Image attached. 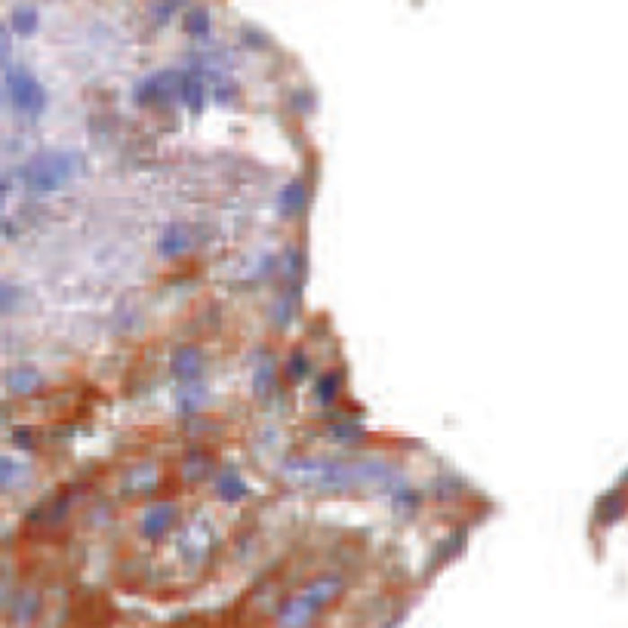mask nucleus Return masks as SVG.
<instances>
[{
  "label": "nucleus",
  "mask_w": 628,
  "mask_h": 628,
  "mask_svg": "<svg viewBox=\"0 0 628 628\" xmlns=\"http://www.w3.org/2000/svg\"><path fill=\"white\" fill-rule=\"evenodd\" d=\"M81 157L75 151H43L34 161L25 164V189L31 194H53L77 172Z\"/></svg>",
  "instance_id": "obj_1"
},
{
  "label": "nucleus",
  "mask_w": 628,
  "mask_h": 628,
  "mask_svg": "<svg viewBox=\"0 0 628 628\" xmlns=\"http://www.w3.org/2000/svg\"><path fill=\"white\" fill-rule=\"evenodd\" d=\"M6 96H10L13 108L25 118H40L47 108V90L31 71L25 68H10L6 71Z\"/></svg>",
  "instance_id": "obj_2"
},
{
  "label": "nucleus",
  "mask_w": 628,
  "mask_h": 628,
  "mask_svg": "<svg viewBox=\"0 0 628 628\" xmlns=\"http://www.w3.org/2000/svg\"><path fill=\"white\" fill-rule=\"evenodd\" d=\"M4 388L13 398H28L38 394L43 388V373L38 364H13L10 370H4Z\"/></svg>",
  "instance_id": "obj_3"
},
{
  "label": "nucleus",
  "mask_w": 628,
  "mask_h": 628,
  "mask_svg": "<svg viewBox=\"0 0 628 628\" xmlns=\"http://www.w3.org/2000/svg\"><path fill=\"white\" fill-rule=\"evenodd\" d=\"M28 481H31V462L10 456V453H0V493L22 490Z\"/></svg>",
  "instance_id": "obj_4"
},
{
  "label": "nucleus",
  "mask_w": 628,
  "mask_h": 628,
  "mask_svg": "<svg viewBox=\"0 0 628 628\" xmlns=\"http://www.w3.org/2000/svg\"><path fill=\"white\" fill-rule=\"evenodd\" d=\"M317 613H321V610H317L305 595H299V597H293L284 610H280L278 623H280V628H308L314 623Z\"/></svg>",
  "instance_id": "obj_5"
},
{
  "label": "nucleus",
  "mask_w": 628,
  "mask_h": 628,
  "mask_svg": "<svg viewBox=\"0 0 628 628\" xmlns=\"http://www.w3.org/2000/svg\"><path fill=\"white\" fill-rule=\"evenodd\" d=\"M172 521H176V509H172V505L167 502L151 505L146 515H142V533H146L148 539H161V536H167Z\"/></svg>",
  "instance_id": "obj_6"
},
{
  "label": "nucleus",
  "mask_w": 628,
  "mask_h": 628,
  "mask_svg": "<svg viewBox=\"0 0 628 628\" xmlns=\"http://www.w3.org/2000/svg\"><path fill=\"white\" fill-rule=\"evenodd\" d=\"M198 373H200V355L191 349V345H185V349H179L176 355H172V376L191 382Z\"/></svg>",
  "instance_id": "obj_7"
},
{
  "label": "nucleus",
  "mask_w": 628,
  "mask_h": 628,
  "mask_svg": "<svg viewBox=\"0 0 628 628\" xmlns=\"http://www.w3.org/2000/svg\"><path fill=\"white\" fill-rule=\"evenodd\" d=\"M189 228L185 226H170L167 231H164V243H161V252L167 259H176V256H182L185 250L191 247V241H189Z\"/></svg>",
  "instance_id": "obj_8"
},
{
  "label": "nucleus",
  "mask_w": 628,
  "mask_h": 628,
  "mask_svg": "<svg viewBox=\"0 0 628 628\" xmlns=\"http://www.w3.org/2000/svg\"><path fill=\"white\" fill-rule=\"evenodd\" d=\"M22 299H25V293L19 290L16 284H10V280L0 278V317H10L19 312Z\"/></svg>",
  "instance_id": "obj_9"
},
{
  "label": "nucleus",
  "mask_w": 628,
  "mask_h": 628,
  "mask_svg": "<svg viewBox=\"0 0 628 628\" xmlns=\"http://www.w3.org/2000/svg\"><path fill=\"white\" fill-rule=\"evenodd\" d=\"M13 28H16L22 38L34 34V28H38V13H34L31 6H22V10L13 13Z\"/></svg>",
  "instance_id": "obj_10"
},
{
  "label": "nucleus",
  "mask_w": 628,
  "mask_h": 628,
  "mask_svg": "<svg viewBox=\"0 0 628 628\" xmlns=\"http://www.w3.org/2000/svg\"><path fill=\"white\" fill-rule=\"evenodd\" d=\"M216 487H219V496H222V500H241V496L247 493V490H243V481L237 478V474H231V472L222 474Z\"/></svg>",
  "instance_id": "obj_11"
},
{
  "label": "nucleus",
  "mask_w": 628,
  "mask_h": 628,
  "mask_svg": "<svg viewBox=\"0 0 628 628\" xmlns=\"http://www.w3.org/2000/svg\"><path fill=\"white\" fill-rule=\"evenodd\" d=\"M207 28H209V19H207L204 10L189 13V31H194V34H207Z\"/></svg>",
  "instance_id": "obj_12"
},
{
  "label": "nucleus",
  "mask_w": 628,
  "mask_h": 628,
  "mask_svg": "<svg viewBox=\"0 0 628 628\" xmlns=\"http://www.w3.org/2000/svg\"><path fill=\"white\" fill-rule=\"evenodd\" d=\"M10 53H13V47H10V31H6V28L0 25V68H6V65H10Z\"/></svg>",
  "instance_id": "obj_13"
},
{
  "label": "nucleus",
  "mask_w": 628,
  "mask_h": 628,
  "mask_svg": "<svg viewBox=\"0 0 628 628\" xmlns=\"http://www.w3.org/2000/svg\"><path fill=\"white\" fill-rule=\"evenodd\" d=\"M287 373H290L293 379H302L308 373V367H305V358L302 355H293V367H287Z\"/></svg>",
  "instance_id": "obj_14"
}]
</instances>
